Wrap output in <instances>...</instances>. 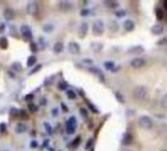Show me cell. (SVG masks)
Masks as SVG:
<instances>
[{
  "label": "cell",
  "mask_w": 167,
  "mask_h": 151,
  "mask_svg": "<svg viewBox=\"0 0 167 151\" xmlns=\"http://www.w3.org/2000/svg\"><path fill=\"white\" fill-rule=\"evenodd\" d=\"M132 94L135 99H137L139 101H144L147 99L148 92H147V89L144 87V86L139 85V86H136V87L133 89Z\"/></svg>",
  "instance_id": "obj_1"
},
{
  "label": "cell",
  "mask_w": 167,
  "mask_h": 151,
  "mask_svg": "<svg viewBox=\"0 0 167 151\" xmlns=\"http://www.w3.org/2000/svg\"><path fill=\"white\" fill-rule=\"evenodd\" d=\"M104 32V23L102 20L97 19L94 22L92 25V35L95 36H100L103 35Z\"/></svg>",
  "instance_id": "obj_2"
},
{
  "label": "cell",
  "mask_w": 167,
  "mask_h": 151,
  "mask_svg": "<svg viewBox=\"0 0 167 151\" xmlns=\"http://www.w3.org/2000/svg\"><path fill=\"white\" fill-rule=\"evenodd\" d=\"M138 124L140 126V128L144 129H150L152 128V126H153L152 120H151L148 116H146V115L141 116L140 118H139Z\"/></svg>",
  "instance_id": "obj_3"
},
{
  "label": "cell",
  "mask_w": 167,
  "mask_h": 151,
  "mask_svg": "<svg viewBox=\"0 0 167 151\" xmlns=\"http://www.w3.org/2000/svg\"><path fill=\"white\" fill-rule=\"evenodd\" d=\"M77 128V120L75 117H70V119L68 120L66 123V131L69 134H73L76 131Z\"/></svg>",
  "instance_id": "obj_4"
},
{
  "label": "cell",
  "mask_w": 167,
  "mask_h": 151,
  "mask_svg": "<svg viewBox=\"0 0 167 151\" xmlns=\"http://www.w3.org/2000/svg\"><path fill=\"white\" fill-rule=\"evenodd\" d=\"M147 64V61L144 59V58H141V57H136L134 59L131 60V62H130V65L134 68V69H141V68H143L144 66H146Z\"/></svg>",
  "instance_id": "obj_5"
},
{
  "label": "cell",
  "mask_w": 167,
  "mask_h": 151,
  "mask_svg": "<svg viewBox=\"0 0 167 151\" xmlns=\"http://www.w3.org/2000/svg\"><path fill=\"white\" fill-rule=\"evenodd\" d=\"M27 12L29 13L30 15H36L38 12V4L35 1H32V2H29L27 5Z\"/></svg>",
  "instance_id": "obj_6"
},
{
  "label": "cell",
  "mask_w": 167,
  "mask_h": 151,
  "mask_svg": "<svg viewBox=\"0 0 167 151\" xmlns=\"http://www.w3.org/2000/svg\"><path fill=\"white\" fill-rule=\"evenodd\" d=\"M21 33L23 35V36L28 40L32 39L33 38V33H32V29H30V26H27V25H24V26L21 27Z\"/></svg>",
  "instance_id": "obj_7"
},
{
  "label": "cell",
  "mask_w": 167,
  "mask_h": 151,
  "mask_svg": "<svg viewBox=\"0 0 167 151\" xmlns=\"http://www.w3.org/2000/svg\"><path fill=\"white\" fill-rule=\"evenodd\" d=\"M68 48H69V52L73 55H78L81 51V47L77 42L75 41H71L68 45Z\"/></svg>",
  "instance_id": "obj_8"
},
{
  "label": "cell",
  "mask_w": 167,
  "mask_h": 151,
  "mask_svg": "<svg viewBox=\"0 0 167 151\" xmlns=\"http://www.w3.org/2000/svg\"><path fill=\"white\" fill-rule=\"evenodd\" d=\"M150 32L153 35H161L163 33H164V27H163L161 25L157 24L154 25V26L151 27Z\"/></svg>",
  "instance_id": "obj_9"
},
{
  "label": "cell",
  "mask_w": 167,
  "mask_h": 151,
  "mask_svg": "<svg viewBox=\"0 0 167 151\" xmlns=\"http://www.w3.org/2000/svg\"><path fill=\"white\" fill-rule=\"evenodd\" d=\"M88 30H89V25H88V23L84 22V23H82L79 27V36L80 38H85L86 35V33H88Z\"/></svg>",
  "instance_id": "obj_10"
},
{
  "label": "cell",
  "mask_w": 167,
  "mask_h": 151,
  "mask_svg": "<svg viewBox=\"0 0 167 151\" xmlns=\"http://www.w3.org/2000/svg\"><path fill=\"white\" fill-rule=\"evenodd\" d=\"M3 17L6 21H12L15 18V11L11 8H6L3 12Z\"/></svg>",
  "instance_id": "obj_11"
},
{
  "label": "cell",
  "mask_w": 167,
  "mask_h": 151,
  "mask_svg": "<svg viewBox=\"0 0 167 151\" xmlns=\"http://www.w3.org/2000/svg\"><path fill=\"white\" fill-rule=\"evenodd\" d=\"M58 8L61 11H70L71 9H73V4L69 1H61L59 4H58Z\"/></svg>",
  "instance_id": "obj_12"
},
{
  "label": "cell",
  "mask_w": 167,
  "mask_h": 151,
  "mask_svg": "<svg viewBox=\"0 0 167 151\" xmlns=\"http://www.w3.org/2000/svg\"><path fill=\"white\" fill-rule=\"evenodd\" d=\"M144 47L141 45H136V46H132V47H130L128 49V53L129 54H132V55H138V54H141L144 52Z\"/></svg>",
  "instance_id": "obj_13"
},
{
  "label": "cell",
  "mask_w": 167,
  "mask_h": 151,
  "mask_svg": "<svg viewBox=\"0 0 167 151\" xmlns=\"http://www.w3.org/2000/svg\"><path fill=\"white\" fill-rule=\"evenodd\" d=\"M123 26H124V29L126 32H132V30H134V29H135V22L128 19L124 22Z\"/></svg>",
  "instance_id": "obj_14"
},
{
  "label": "cell",
  "mask_w": 167,
  "mask_h": 151,
  "mask_svg": "<svg viewBox=\"0 0 167 151\" xmlns=\"http://www.w3.org/2000/svg\"><path fill=\"white\" fill-rule=\"evenodd\" d=\"M63 49H64V45H63L62 42L57 41V42L54 43V45H53V51L55 52V53H61V52L63 51Z\"/></svg>",
  "instance_id": "obj_15"
},
{
  "label": "cell",
  "mask_w": 167,
  "mask_h": 151,
  "mask_svg": "<svg viewBox=\"0 0 167 151\" xmlns=\"http://www.w3.org/2000/svg\"><path fill=\"white\" fill-rule=\"evenodd\" d=\"M11 70L16 73H19V72H22V71H23V66H22V64L19 62H15L11 65Z\"/></svg>",
  "instance_id": "obj_16"
},
{
  "label": "cell",
  "mask_w": 167,
  "mask_h": 151,
  "mask_svg": "<svg viewBox=\"0 0 167 151\" xmlns=\"http://www.w3.org/2000/svg\"><path fill=\"white\" fill-rule=\"evenodd\" d=\"M28 129V127L26 124H23V123H19L16 127V132L17 134H23Z\"/></svg>",
  "instance_id": "obj_17"
},
{
  "label": "cell",
  "mask_w": 167,
  "mask_h": 151,
  "mask_svg": "<svg viewBox=\"0 0 167 151\" xmlns=\"http://www.w3.org/2000/svg\"><path fill=\"white\" fill-rule=\"evenodd\" d=\"M89 72L94 73V75L98 76L100 78L101 81H104V75L102 74V72H101V71L98 69V68H91V69H89Z\"/></svg>",
  "instance_id": "obj_18"
},
{
  "label": "cell",
  "mask_w": 167,
  "mask_h": 151,
  "mask_svg": "<svg viewBox=\"0 0 167 151\" xmlns=\"http://www.w3.org/2000/svg\"><path fill=\"white\" fill-rule=\"evenodd\" d=\"M9 46V42H8V39L5 38V36H2V38H0V48L3 49V50H5V49H7Z\"/></svg>",
  "instance_id": "obj_19"
},
{
  "label": "cell",
  "mask_w": 167,
  "mask_h": 151,
  "mask_svg": "<svg viewBox=\"0 0 167 151\" xmlns=\"http://www.w3.org/2000/svg\"><path fill=\"white\" fill-rule=\"evenodd\" d=\"M133 141V137L130 134H125L124 137H123V144H126V145H129V144H131Z\"/></svg>",
  "instance_id": "obj_20"
},
{
  "label": "cell",
  "mask_w": 167,
  "mask_h": 151,
  "mask_svg": "<svg viewBox=\"0 0 167 151\" xmlns=\"http://www.w3.org/2000/svg\"><path fill=\"white\" fill-rule=\"evenodd\" d=\"M103 66L106 70L108 71H113L114 70V67H115V64L112 61H105L103 63Z\"/></svg>",
  "instance_id": "obj_21"
},
{
  "label": "cell",
  "mask_w": 167,
  "mask_h": 151,
  "mask_svg": "<svg viewBox=\"0 0 167 151\" xmlns=\"http://www.w3.org/2000/svg\"><path fill=\"white\" fill-rule=\"evenodd\" d=\"M36 63V57L35 56V55H32V56H30L29 58H28V60H27V66L28 67H32Z\"/></svg>",
  "instance_id": "obj_22"
},
{
  "label": "cell",
  "mask_w": 167,
  "mask_h": 151,
  "mask_svg": "<svg viewBox=\"0 0 167 151\" xmlns=\"http://www.w3.org/2000/svg\"><path fill=\"white\" fill-rule=\"evenodd\" d=\"M108 27H109V30L111 32H116L117 29H118V24H117L115 21H111L109 25H108Z\"/></svg>",
  "instance_id": "obj_23"
},
{
  "label": "cell",
  "mask_w": 167,
  "mask_h": 151,
  "mask_svg": "<svg viewBox=\"0 0 167 151\" xmlns=\"http://www.w3.org/2000/svg\"><path fill=\"white\" fill-rule=\"evenodd\" d=\"M160 106H161L162 109L167 110V94L163 95V97L160 100Z\"/></svg>",
  "instance_id": "obj_24"
},
{
  "label": "cell",
  "mask_w": 167,
  "mask_h": 151,
  "mask_svg": "<svg viewBox=\"0 0 167 151\" xmlns=\"http://www.w3.org/2000/svg\"><path fill=\"white\" fill-rule=\"evenodd\" d=\"M91 48L92 50L95 51V52H98L101 50V48H102V44H100V43H97V42H94L91 43Z\"/></svg>",
  "instance_id": "obj_25"
},
{
  "label": "cell",
  "mask_w": 167,
  "mask_h": 151,
  "mask_svg": "<svg viewBox=\"0 0 167 151\" xmlns=\"http://www.w3.org/2000/svg\"><path fill=\"white\" fill-rule=\"evenodd\" d=\"M163 18H164V12H163L162 9L158 8L156 10V19L159 20V21H161Z\"/></svg>",
  "instance_id": "obj_26"
},
{
  "label": "cell",
  "mask_w": 167,
  "mask_h": 151,
  "mask_svg": "<svg viewBox=\"0 0 167 151\" xmlns=\"http://www.w3.org/2000/svg\"><path fill=\"white\" fill-rule=\"evenodd\" d=\"M66 95H67V97L69 98V99H76V97H77V94L75 93V91L72 90V89L67 90Z\"/></svg>",
  "instance_id": "obj_27"
},
{
  "label": "cell",
  "mask_w": 167,
  "mask_h": 151,
  "mask_svg": "<svg viewBox=\"0 0 167 151\" xmlns=\"http://www.w3.org/2000/svg\"><path fill=\"white\" fill-rule=\"evenodd\" d=\"M114 94H115V97H116V99L118 100L120 103H122V104H123V103L125 102V100H124V97H123V95H122L121 93H120L119 91H116V92H115V93H114Z\"/></svg>",
  "instance_id": "obj_28"
},
{
  "label": "cell",
  "mask_w": 167,
  "mask_h": 151,
  "mask_svg": "<svg viewBox=\"0 0 167 151\" xmlns=\"http://www.w3.org/2000/svg\"><path fill=\"white\" fill-rule=\"evenodd\" d=\"M52 30H53V26H52L51 24H46L44 25V27H43V30H44L45 33H51Z\"/></svg>",
  "instance_id": "obj_29"
},
{
  "label": "cell",
  "mask_w": 167,
  "mask_h": 151,
  "mask_svg": "<svg viewBox=\"0 0 167 151\" xmlns=\"http://www.w3.org/2000/svg\"><path fill=\"white\" fill-rule=\"evenodd\" d=\"M42 68V65H41V64H38V65H36V66L33 68V69L30 71V72L29 73V75H33V74H36V73H38L39 70H41Z\"/></svg>",
  "instance_id": "obj_30"
},
{
  "label": "cell",
  "mask_w": 167,
  "mask_h": 151,
  "mask_svg": "<svg viewBox=\"0 0 167 151\" xmlns=\"http://www.w3.org/2000/svg\"><path fill=\"white\" fill-rule=\"evenodd\" d=\"M28 107H29V110L30 111V112H33V113H35V112H36V111L38 110V106H36V104H33V103H30Z\"/></svg>",
  "instance_id": "obj_31"
},
{
  "label": "cell",
  "mask_w": 167,
  "mask_h": 151,
  "mask_svg": "<svg viewBox=\"0 0 167 151\" xmlns=\"http://www.w3.org/2000/svg\"><path fill=\"white\" fill-rule=\"evenodd\" d=\"M7 131V125L5 123H1L0 124V134H5Z\"/></svg>",
  "instance_id": "obj_32"
},
{
  "label": "cell",
  "mask_w": 167,
  "mask_h": 151,
  "mask_svg": "<svg viewBox=\"0 0 167 151\" xmlns=\"http://www.w3.org/2000/svg\"><path fill=\"white\" fill-rule=\"evenodd\" d=\"M115 14H116V16H117V17L122 18V17H124L125 15H126V12H125V11H123V10H119V11H116V12H115Z\"/></svg>",
  "instance_id": "obj_33"
},
{
  "label": "cell",
  "mask_w": 167,
  "mask_h": 151,
  "mask_svg": "<svg viewBox=\"0 0 167 151\" xmlns=\"http://www.w3.org/2000/svg\"><path fill=\"white\" fill-rule=\"evenodd\" d=\"M80 141H81V138H80V137H76L75 139L73 140V142H72V146H73V147H77V146L79 145Z\"/></svg>",
  "instance_id": "obj_34"
},
{
  "label": "cell",
  "mask_w": 167,
  "mask_h": 151,
  "mask_svg": "<svg viewBox=\"0 0 167 151\" xmlns=\"http://www.w3.org/2000/svg\"><path fill=\"white\" fill-rule=\"evenodd\" d=\"M10 113H11V115H14V116H17L18 114H20V111L17 109V108H11V110H10Z\"/></svg>",
  "instance_id": "obj_35"
},
{
  "label": "cell",
  "mask_w": 167,
  "mask_h": 151,
  "mask_svg": "<svg viewBox=\"0 0 167 151\" xmlns=\"http://www.w3.org/2000/svg\"><path fill=\"white\" fill-rule=\"evenodd\" d=\"M30 46V50H32L33 52H36V51H38V46H36V43L32 42Z\"/></svg>",
  "instance_id": "obj_36"
},
{
  "label": "cell",
  "mask_w": 167,
  "mask_h": 151,
  "mask_svg": "<svg viewBox=\"0 0 167 151\" xmlns=\"http://www.w3.org/2000/svg\"><path fill=\"white\" fill-rule=\"evenodd\" d=\"M44 128L46 129V131L49 132V134H51L52 131V129H51V126L48 124V123H44Z\"/></svg>",
  "instance_id": "obj_37"
},
{
  "label": "cell",
  "mask_w": 167,
  "mask_h": 151,
  "mask_svg": "<svg viewBox=\"0 0 167 151\" xmlns=\"http://www.w3.org/2000/svg\"><path fill=\"white\" fill-rule=\"evenodd\" d=\"M67 86H68V85L66 84V82H60V84L58 85V87H59V89H61V90H63V89H66Z\"/></svg>",
  "instance_id": "obj_38"
},
{
  "label": "cell",
  "mask_w": 167,
  "mask_h": 151,
  "mask_svg": "<svg viewBox=\"0 0 167 151\" xmlns=\"http://www.w3.org/2000/svg\"><path fill=\"white\" fill-rule=\"evenodd\" d=\"M80 113H81L84 117H86V118L88 117V110H86L85 108H81V109H80Z\"/></svg>",
  "instance_id": "obj_39"
},
{
  "label": "cell",
  "mask_w": 167,
  "mask_h": 151,
  "mask_svg": "<svg viewBox=\"0 0 167 151\" xmlns=\"http://www.w3.org/2000/svg\"><path fill=\"white\" fill-rule=\"evenodd\" d=\"M92 144H94V139H92V138H91V139L89 140V142L86 143V149H89V148H91V147L92 146Z\"/></svg>",
  "instance_id": "obj_40"
},
{
  "label": "cell",
  "mask_w": 167,
  "mask_h": 151,
  "mask_svg": "<svg viewBox=\"0 0 167 151\" xmlns=\"http://www.w3.org/2000/svg\"><path fill=\"white\" fill-rule=\"evenodd\" d=\"M89 13V11L88 10V9H84V10H82V12H81V14H82V16H83V17L88 16Z\"/></svg>",
  "instance_id": "obj_41"
},
{
  "label": "cell",
  "mask_w": 167,
  "mask_h": 151,
  "mask_svg": "<svg viewBox=\"0 0 167 151\" xmlns=\"http://www.w3.org/2000/svg\"><path fill=\"white\" fill-rule=\"evenodd\" d=\"M107 5H109V7L113 8V7H117L118 6V4H117L116 2H106Z\"/></svg>",
  "instance_id": "obj_42"
},
{
  "label": "cell",
  "mask_w": 167,
  "mask_h": 151,
  "mask_svg": "<svg viewBox=\"0 0 167 151\" xmlns=\"http://www.w3.org/2000/svg\"><path fill=\"white\" fill-rule=\"evenodd\" d=\"M83 62L85 64H89V65H91L92 63H94V61H92L91 59H84Z\"/></svg>",
  "instance_id": "obj_43"
},
{
  "label": "cell",
  "mask_w": 167,
  "mask_h": 151,
  "mask_svg": "<svg viewBox=\"0 0 167 151\" xmlns=\"http://www.w3.org/2000/svg\"><path fill=\"white\" fill-rule=\"evenodd\" d=\"M5 27H6V26H5V24L4 23H0V33H3L5 30Z\"/></svg>",
  "instance_id": "obj_44"
},
{
  "label": "cell",
  "mask_w": 167,
  "mask_h": 151,
  "mask_svg": "<svg viewBox=\"0 0 167 151\" xmlns=\"http://www.w3.org/2000/svg\"><path fill=\"white\" fill-rule=\"evenodd\" d=\"M86 103L89 104V108H91V111H92V112H97V113L98 112L97 108H94V106H92V104H91V103H89V102H86Z\"/></svg>",
  "instance_id": "obj_45"
},
{
  "label": "cell",
  "mask_w": 167,
  "mask_h": 151,
  "mask_svg": "<svg viewBox=\"0 0 167 151\" xmlns=\"http://www.w3.org/2000/svg\"><path fill=\"white\" fill-rule=\"evenodd\" d=\"M33 98V94H29V95H27L26 96V98H25V99H26L27 101H30Z\"/></svg>",
  "instance_id": "obj_46"
},
{
  "label": "cell",
  "mask_w": 167,
  "mask_h": 151,
  "mask_svg": "<svg viewBox=\"0 0 167 151\" xmlns=\"http://www.w3.org/2000/svg\"><path fill=\"white\" fill-rule=\"evenodd\" d=\"M38 146V142L36 140H33L32 143H30V147H36Z\"/></svg>",
  "instance_id": "obj_47"
},
{
  "label": "cell",
  "mask_w": 167,
  "mask_h": 151,
  "mask_svg": "<svg viewBox=\"0 0 167 151\" xmlns=\"http://www.w3.org/2000/svg\"><path fill=\"white\" fill-rule=\"evenodd\" d=\"M20 115L23 116V117H25V118H27V113L25 112L24 110H21V111H20Z\"/></svg>",
  "instance_id": "obj_48"
},
{
  "label": "cell",
  "mask_w": 167,
  "mask_h": 151,
  "mask_svg": "<svg viewBox=\"0 0 167 151\" xmlns=\"http://www.w3.org/2000/svg\"><path fill=\"white\" fill-rule=\"evenodd\" d=\"M62 108H63V109H64L63 111H65V112H68V108H67L66 106H65L64 104H62Z\"/></svg>",
  "instance_id": "obj_49"
},
{
  "label": "cell",
  "mask_w": 167,
  "mask_h": 151,
  "mask_svg": "<svg viewBox=\"0 0 167 151\" xmlns=\"http://www.w3.org/2000/svg\"><path fill=\"white\" fill-rule=\"evenodd\" d=\"M163 6H164V8L167 10V0H165V1L163 2Z\"/></svg>",
  "instance_id": "obj_50"
},
{
  "label": "cell",
  "mask_w": 167,
  "mask_h": 151,
  "mask_svg": "<svg viewBox=\"0 0 167 151\" xmlns=\"http://www.w3.org/2000/svg\"><path fill=\"white\" fill-rule=\"evenodd\" d=\"M48 141H49V140H47V139H46V140H44V142H43V146H46V145H47Z\"/></svg>",
  "instance_id": "obj_51"
},
{
  "label": "cell",
  "mask_w": 167,
  "mask_h": 151,
  "mask_svg": "<svg viewBox=\"0 0 167 151\" xmlns=\"http://www.w3.org/2000/svg\"><path fill=\"white\" fill-rule=\"evenodd\" d=\"M161 151H167V149H163V150H161Z\"/></svg>",
  "instance_id": "obj_52"
},
{
  "label": "cell",
  "mask_w": 167,
  "mask_h": 151,
  "mask_svg": "<svg viewBox=\"0 0 167 151\" xmlns=\"http://www.w3.org/2000/svg\"><path fill=\"white\" fill-rule=\"evenodd\" d=\"M127 151H131V150H127Z\"/></svg>",
  "instance_id": "obj_53"
}]
</instances>
